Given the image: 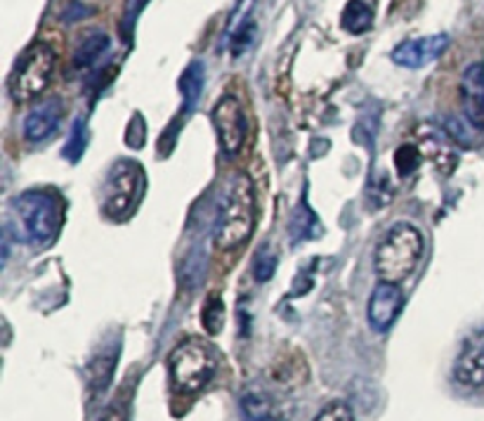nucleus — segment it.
Segmentation results:
<instances>
[{
    "label": "nucleus",
    "mask_w": 484,
    "mask_h": 421,
    "mask_svg": "<svg viewBox=\"0 0 484 421\" xmlns=\"http://www.w3.org/2000/svg\"><path fill=\"white\" fill-rule=\"evenodd\" d=\"M255 225V190L246 173L234 176L218 210L215 244L222 251H234L248 242Z\"/></svg>",
    "instance_id": "nucleus-1"
},
{
    "label": "nucleus",
    "mask_w": 484,
    "mask_h": 421,
    "mask_svg": "<svg viewBox=\"0 0 484 421\" xmlns=\"http://www.w3.org/2000/svg\"><path fill=\"white\" fill-rule=\"evenodd\" d=\"M423 253V234L421 230L411 223H397L386 232V237L380 239L376 246V274L380 282L400 284L418 266Z\"/></svg>",
    "instance_id": "nucleus-2"
},
{
    "label": "nucleus",
    "mask_w": 484,
    "mask_h": 421,
    "mask_svg": "<svg viewBox=\"0 0 484 421\" xmlns=\"http://www.w3.org/2000/svg\"><path fill=\"white\" fill-rule=\"evenodd\" d=\"M12 209L21 225L24 242L45 246L55 239L62 223V204L57 195L45 190H28L14 199Z\"/></svg>",
    "instance_id": "nucleus-3"
},
{
    "label": "nucleus",
    "mask_w": 484,
    "mask_h": 421,
    "mask_svg": "<svg viewBox=\"0 0 484 421\" xmlns=\"http://www.w3.org/2000/svg\"><path fill=\"white\" fill-rule=\"evenodd\" d=\"M57 55L48 43H34L28 45L14 64L12 74L7 78V92L14 102H34L41 98L55 74Z\"/></svg>",
    "instance_id": "nucleus-4"
},
{
    "label": "nucleus",
    "mask_w": 484,
    "mask_h": 421,
    "mask_svg": "<svg viewBox=\"0 0 484 421\" xmlns=\"http://www.w3.org/2000/svg\"><path fill=\"white\" fill-rule=\"evenodd\" d=\"M170 379L177 391L183 393H199L208 386L218 369V358L211 346L201 338H187L176 346V351L168 358Z\"/></svg>",
    "instance_id": "nucleus-5"
},
{
    "label": "nucleus",
    "mask_w": 484,
    "mask_h": 421,
    "mask_svg": "<svg viewBox=\"0 0 484 421\" xmlns=\"http://www.w3.org/2000/svg\"><path fill=\"white\" fill-rule=\"evenodd\" d=\"M144 187V171L140 163L121 159L109 169L102 187V210L112 220H123L135 209Z\"/></svg>",
    "instance_id": "nucleus-6"
},
{
    "label": "nucleus",
    "mask_w": 484,
    "mask_h": 421,
    "mask_svg": "<svg viewBox=\"0 0 484 421\" xmlns=\"http://www.w3.org/2000/svg\"><path fill=\"white\" fill-rule=\"evenodd\" d=\"M211 121L215 133H218L220 149L227 156H237L244 149L246 133H248V121L241 102L234 95H225L215 102L211 112Z\"/></svg>",
    "instance_id": "nucleus-7"
},
{
    "label": "nucleus",
    "mask_w": 484,
    "mask_h": 421,
    "mask_svg": "<svg viewBox=\"0 0 484 421\" xmlns=\"http://www.w3.org/2000/svg\"><path fill=\"white\" fill-rule=\"evenodd\" d=\"M241 412L246 421H291L293 402L284 391L262 384H251L241 393Z\"/></svg>",
    "instance_id": "nucleus-8"
},
{
    "label": "nucleus",
    "mask_w": 484,
    "mask_h": 421,
    "mask_svg": "<svg viewBox=\"0 0 484 421\" xmlns=\"http://www.w3.org/2000/svg\"><path fill=\"white\" fill-rule=\"evenodd\" d=\"M449 34H433L423 38H411V41L400 43L390 52L394 64H400L404 69H423L430 62H435L444 55V50L449 48Z\"/></svg>",
    "instance_id": "nucleus-9"
},
{
    "label": "nucleus",
    "mask_w": 484,
    "mask_h": 421,
    "mask_svg": "<svg viewBox=\"0 0 484 421\" xmlns=\"http://www.w3.org/2000/svg\"><path fill=\"white\" fill-rule=\"evenodd\" d=\"M461 109L465 126L484 135V62H472L461 76Z\"/></svg>",
    "instance_id": "nucleus-10"
},
{
    "label": "nucleus",
    "mask_w": 484,
    "mask_h": 421,
    "mask_svg": "<svg viewBox=\"0 0 484 421\" xmlns=\"http://www.w3.org/2000/svg\"><path fill=\"white\" fill-rule=\"evenodd\" d=\"M454 379L465 388L484 386V327L471 331L454 362Z\"/></svg>",
    "instance_id": "nucleus-11"
},
{
    "label": "nucleus",
    "mask_w": 484,
    "mask_h": 421,
    "mask_svg": "<svg viewBox=\"0 0 484 421\" xmlns=\"http://www.w3.org/2000/svg\"><path fill=\"white\" fill-rule=\"evenodd\" d=\"M402 308H404V294H402L400 284H390V282H379L373 289L371 298H369V324L376 331L393 330V324L397 322Z\"/></svg>",
    "instance_id": "nucleus-12"
},
{
    "label": "nucleus",
    "mask_w": 484,
    "mask_h": 421,
    "mask_svg": "<svg viewBox=\"0 0 484 421\" xmlns=\"http://www.w3.org/2000/svg\"><path fill=\"white\" fill-rule=\"evenodd\" d=\"M253 5H255V0H237V5L230 12V20H227V28L225 34H222L220 45L232 50V55H241L253 43V36H255Z\"/></svg>",
    "instance_id": "nucleus-13"
},
{
    "label": "nucleus",
    "mask_w": 484,
    "mask_h": 421,
    "mask_svg": "<svg viewBox=\"0 0 484 421\" xmlns=\"http://www.w3.org/2000/svg\"><path fill=\"white\" fill-rule=\"evenodd\" d=\"M64 105L59 98H50L41 105H35L24 119V138L28 142H41L55 133L62 121Z\"/></svg>",
    "instance_id": "nucleus-14"
},
{
    "label": "nucleus",
    "mask_w": 484,
    "mask_h": 421,
    "mask_svg": "<svg viewBox=\"0 0 484 421\" xmlns=\"http://www.w3.org/2000/svg\"><path fill=\"white\" fill-rule=\"evenodd\" d=\"M109 45H112V38L105 31H92V34H88L83 41L78 43L76 52H74V67L81 71L90 69V67H95L102 60Z\"/></svg>",
    "instance_id": "nucleus-15"
},
{
    "label": "nucleus",
    "mask_w": 484,
    "mask_h": 421,
    "mask_svg": "<svg viewBox=\"0 0 484 421\" xmlns=\"http://www.w3.org/2000/svg\"><path fill=\"white\" fill-rule=\"evenodd\" d=\"M206 67L201 62H191L180 76V92H183V114H191L197 109L199 98L204 92Z\"/></svg>",
    "instance_id": "nucleus-16"
},
{
    "label": "nucleus",
    "mask_w": 484,
    "mask_h": 421,
    "mask_svg": "<svg viewBox=\"0 0 484 421\" xmlns=\"http://www.w3.org/2000/svg\"><path fill=\"white\" fill-rule=\"evenodd\" d=\"M116 358H119V351H105L95 355L90 365V388L95 391V398H99L102 393H106V388L112 384L113 369H116Z\"/></svg>",
    "instance_id": "nucleus-17"
},
{
    "label": "nucleus",
    "mask_w": 484,
    "mask_h": 421,
    "mask_svg": "<svg viewBox=\"0 0 484 421\" xmlns=\"http://www.w3.org/2000/svg\"><path fill=\"white\" fill-rule=\"evenodd\" d=\"M340 24L347 34H366L373 24L371 7L364 0H350L340 14Z\"/></svg>",
    "instance_id": "nucleus-18"
},
{
    "label": "nucleus",
    "mask_w": 484,
    "mask_h": 421,
    "mask_svg": "<svg viewBox=\"0 0 484 421\" xmlns=\"http://www.w3.org/2000/svg\"><path fill=\"white\" fill-rule=\"evenodd\" d=\"M85 147H88V126H85L83 119H76L74 126H71L69 140H66V145L62 149V156L66 162L76 163L83 156Z\"/></svg>",
    "instance_id": "nucleus-19"
},
{
    "label": "nucleus",
    "mask_w": 484,
    "mask_h": 421,
    "mask_svg": "<svg viewBox=\"0 0 484 421\" xmlns=\"http://www.w3.org/2000/svg\"><path fill=\"white\" fill-rule=\"evenodd\" d=\"M277 263H279V258L272 251V246H262L253 258V277L258 282H269L277 273Z\"/></svg>",
    "instance_id": "nucleus-20"
},
{
    "label": "nucleus",
    "mask_w": 484,
    "mask_h": 421,
    "mask_svg": "<svg viewBox=\"0 0 484 421\" xmlns=\"http://www.w3.org/2000/svg\"><path fill=\"white\" fill-rule=\"evenodd\" d=\"M222 324H225V306H222L220 296H213L204 308V327L211 334H218L222 330Z\"/></svg>",
    "instance_id": "nucleus-21"
},
{
    "label": "nucleus",
    "mask_w": 484,
    "mask_h": 421,
    "mask_svg": "<svg viewBox=\"0 0 484 421\" xmlns=\"http://www.w3.org/2000/svg\"><path fill=\"white\" fill-rule=\"evenodd\" d=\"M315 421H355V415L345 402H331L329 408H324L315 417Z\"/></svg>",
    "instance_id": "nucleus-22"
},
{
    "label": "nucleus",
    "mask_w": 484,
    "mask_h": 421,
    "mask_svg": "<svg viewBox=\"0 0 484 421\" xmlns=\"http://www.w3.org/2000/svg\"><path fill=\"white\" fill-rule=\"evenodd\" d=\"M99 421H130V417H128V408L123 402H113V405L106 408V412Z\"/></svg>",
    "instance_id": "nucleus-23"
}]
</instances>
